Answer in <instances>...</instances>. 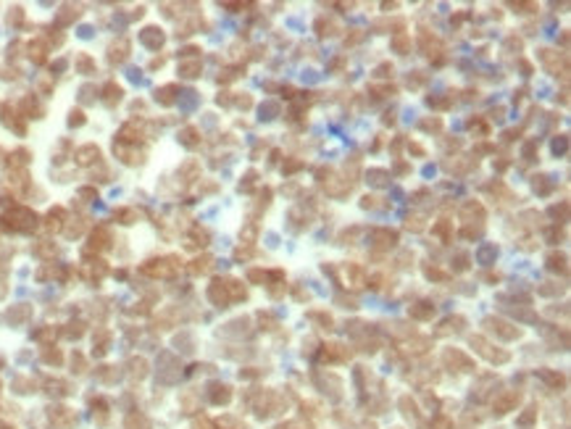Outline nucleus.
I'll return each mask as SVG.
<instances>
[{"mask_svg": "<svg viewBox=\"0 0 571 429\" xmlns=\"http://www.w3.org/2000/svg\"><path fill=\"white\" fill-rule=\"evenodd\" d=\"M248 279H250V282H263V279H266V274H263L261 269H253L250 274H248Z\"/></svg>", "mask_w": 571, "mask_h": 429, "instance_id": "28", "label": "nucleus"}, {"mask_svg": "<svg viewBox=\"0 0 571 429\" xmlns=\"http://www.w3.org/2000/svg\"><path fill=\"white\" fill-rule=\"evenodd\" d=\"M237 106H242V108H250V106H253V100H250L248 95H242V97H237Z\"/></svg>", "mask_w": 571, "mask_h": 429, "instance_id": "33", "label": "nucleus"}, {"mask_svg": "<svg viewBox=\"0 0 571 429\" xmlns=\"http://www.w3.org/2000/svg\"><path fill=\"white\" fill-rule=\"evenodd\" d=\"M548 269L550 271H566L569 266H566V256L563 253H550L548 256Z\"/></svg>", "mask_w": 571, "mask_h": 429, "instance_id": "5", "label": "nucleus"}, {"mask_svg": "<svg viewBox=\"0 0 571 429\" xmlns=\"http://www.w3.org/2000/svg\"><path fill=\"white\" fill-rule=\"evenodd\" d=\"M374 74L382 76V79H387V76H392V66H390V63H382V66H376Z\"/></svg>", "mask_w": 571, "mask_h": 429, "instance_id": "20", "label": "nucleus"}, {"mask_svg": "<svg viewBox=\"0 0 571 429\" xmlns=\"http://www.w3.org/2000/svg\"><path fill=\"white\" fill-rule=\"evenodd\" d=\"M460 219L463 222H471V219H477L479 224L487 219V213H484V208H482V203L479 200H469V203H463V208H460Z\"/></svg>", "mask_w": 571, "mask_h": 429, "instance_id": "2", "label": "nucleus"}, {"mask_svg": "<svg viewBox=\"0 0 571 429\" xmlns=\"http://www.w3.org/2000/svg\"><path fill=\"white\" fill-rule=\"evenodd\" d=\"M376 200H379V198H374V195H366V198L361 200V205H363V208H379V203H376Z\"/></svg>", "mask_w": 571, "mask_h": 429, "instance_id": "27", "label": "nucleus"}, {"mask_svg": "<svg viewBox=\"0 0 571 429\" xmlns=\"http://www.w3.org/2000/svg\"><path fill=\"white\" fill-rule=\"evenodd\" d=\"M424 274L429 277V279H437V282H445V279H447V274H445V271H440L437 266H426Z\"/></svg>", "mask_w": 571, "mask_h": 429, "instance_id": "17", "label": "nucleus"}, {"mask_svg": "<svg viewBox=\"0 0 571 429\" xmlns=\"http://www.w3.org/2000/svg\"><path fill=\"white\" fill-rule=\"evenodd\" d=\"M261 113H269L266 119H274V113H279V106L276 103H266V106H261Z\"/></svg>", "mask_w": 571, "mask_h": 429, "instance_id": "21", "label": "nucleus"}, {"mask_svg": "<svg viewBox=\"0 0 571 429\" xmlns=\"http://www.w3.org/2000/svg\"><path fill=\"white\" fill-rule=\"evenodd\" d=\"M345 271H348L350 282H353V287H361V284H363V271H361V266H358V263H348Z\"/></svg>", "mask_w": 571, "mask_h": 429, "instance_id": "8", "label": "nucleus"}, {"mask_svg": "<svg viewBox=\"0 0 571 429\" xmlns=\"http://www.w3.org/2000/svg\"><path fill=\"white\" fill-rule=\"evenodd\" d=\"M411 316H416V318H432V316H434V305H432V303H416V305H411Z\"/></svg>", "mask_w": 571, "mask_h": 429, "instance_id": "7", "label": "nucleus"}, {"mask_svg": "<svg viewBox=\"0 0 571 429\" xmlns=\"http://www.w3.org/2000/svg\"><path fill=\"white\" fill-rule=\"evenodd\" d=\"M405 226H408V229H413V232H421V229H424V219H421V216H408Z\"/></svg>", "mask_w": 571, "mask_h": 429, "instance_id": "18", "label": "nucleus"}, {"mask_svg": "<svg viewBox=\"0 0 571 429\" xmlns=\"http://www.w3.org/2000/svg\"><path fill=\"white\" fill-rule=\"evenodd\" d=\"M558 237H561V232H558V229H550V232H548V240H550V242H555Z\"/></svg>", "mask_w": 571, "mask_h": 429, "instance_id": "35", "label": "nucleus"}, {"mask_svg": "<svg viewBox=\"0 0 571 429\" xmlns=\"http://www.w3.org/2000/svg\"><path fill=\"white\" fill-rule=\"evenodd\" d=\"M534 150H537V142H527V145H524V161H532Z\"/></svg>", "mask_w": 571, "mask_h": 429, "instance_id": "25", "label": "nucleus"}, {"mask_svg": "<svg viewBox=\"0 0 571 429\" xmlns=\"http://www.w3.org/2000/svg\"><path fill=\"white\" fill-rule=\"evenodd\" d=\"M242 237L248 240V245H250V242H253V237H256V226H248V229L242 232Z\"/></svg>", "mask_w": 571, "mask_h": 429, "instance_id": "32", "label": "nucleus"}, {"mask_svg": "<svg viewBox=\"0 0 571 429\" xmlns=\"http://www.w3.org/2000/svg\"><path fill=\"white\" fill-rule=\"evenodd\" d=\"M456 269H458V271L469 269V256H458V258H456Z\"/></svg>", "mask_w": 571, "mask_h": 429, "instance_id": "29", "label": "nucleus"}, {"mask_svg": "<svg viewBox=\"0 0 571 429\" xmlns=\"http://www.w3.org/2000/svg\"><path fill=\"white\" fill-rule=\"evenodd\" d=\"M226 290L232 292L229 300H245V287L237 282V279H229V282H226Z\"/></svg>", "mask_w": 571, "mask_h": 429, "instance_id": "10", "label": "nucleus"}, {"mask_svg": "<svg viewBox=\"0 0 571 429\" xmlns=\"http://www.w3.org/2000/svg\"><path fill=\"white\" fill-rule=\"evenodd\" d=\"M408 150H411L413 155H424V148L421 145H408Z\"/></svg>", "mask_w": 571, "mask_h": 429, "instance_id": "34", "label": "nucleus"}, {"mask_svg": "<svg viewBox=\"0 0 571 429\" xmlns=\"http://www.w3.org/2000/svg\"><path fill=\"white\" fill-rule=\"evenodd\" d=\"M569 150V140H566V134H561L558 140H553V153L555 155H563Z\"/></svg>", "mask_w": 571, "mask_h": 429, "instance_id": "16", "label": "nucleus"}, {"mask_svg": "<svg viewBox=\"0 0 571 429\" xmlns=\"http://www.w3.org/2000/svg\"><path fill=\"white\" fill-rule=\"evenodd\" d=\"M253 182H256V171H248V174H245V179L239 182V190H248Z\"/></svg>", "mask_w": 571, "mask_h": 429, "instance_id": "24", "label": "nucleus"}, {"mask_svg": "<svg viewBox=\"0 0 571 429\" xmlns=\"http://www.w3.org/2000/svg\"><path fill=\"white\" fill-rule=\"evenodd\" d=\"M211 269V258L205 256V258H198L195 263H192V274H205V271Z\"/></svg>", "mask_w": 571, "mask_h": 429, "instance_id": "15", "label": "nucleus"}, {"mask_svg": "<svg viewBox=\"0 0 571 429\" xmlns=\"http://www.w3.org/2000/svg\"><path fill=\"white\" fill-rule=\"evenodd\" d=\"M532 187H534V192H540V195H548L550 190H553V185L548 182V177H534Z\"/></svg>", "mask_w": 571, "mask_h": 429, "instance_id": "13", "label": "nucleus"}, {"mask_svg": "<svg viewBox=\"0 0 571 429\" xmlns=\"http://www.w3.org/2000/svg\"><path fill=\"white\" fill-rule=\"evenodd\" d=\"M484 324H487L490 329H495L500 337H505V340H514V337H518V329L511 327V324H505V321H500V318H487Z\"/></svg>", "mask_w": 571, "mask_h": 429, "instance_id": "4", "label": "nucleus"}, {"mask_svg": "<svg viewBox=\"0 0 571 429\" xmlns=\"http://www.w3.org/2000/svg\"><path fill=\"white\" fill-rule=\"evenodd\" d=\"M182 71H184V76H198L200 74V63H187V66H182Z\"/></svg>", "mask_w": 571, "mask_h": 429, "instance_id": "23", "label": "nucleus"}, {"mask_svg": "<svg viewBox=\"0 0 571 429\" xmlns=\"http://www.w3.org/2000/svg\"><path fill=\"white\" fill-rule=\"evenodd\" d=\"M226 292H229V290H226V284L221 282V279H216V282H213L211 287H208V298L213 300V305H219V308H226V305L232 303Z\"/></svg>", "mask_w": 571, "mask_h": 429, "instance_id": "1", "label": "nucleus"}, {"mask_svg": "<svg viewBox=\"0 0 571 429\" xmlns=\"http://www.w3.org/2000/svg\"><path fill=\"white\" fill-rule=\"evenodd\" d=\"M387 177H390V171H385V168H371V171H368V182H371V185H376V187L387 185V182H390Z\"/></svg>", "mask_w": 571, "mask_h": 429, "instance_id": "9", "label": "nucleus"}, {"mask_svg": "<svg viewBox=\"0 0 571 429\" xmlns=\"http://www.w3.org/2000/svg\"><path fill=\"white\" fill-rule=\"evenodd\" d=\"M395 242H398V232H392V229H376V232H374V245H376L379 250L392 248Z\"/></svg>", "mask_w": 571, "mask_h": 429, "instance_id": "3", "label": "nucleus"}, {"mask_svg": "<svg viewBox=\"0 0 571 429\" xmlns=\"http://www.w3.org/2000/svg\"><path fill=\"white\" fill-rule=\"evenodd\" d=\"M297 168H303V161H287V164H284V174H293V171H297Z\"/></svg>", "mask_w": 571, "mask_h": 429, "instance_id": "26", "label": "nucleus"}, {"mask_svg": "<svg viewBox=\"0 0 571 429\" xmlns=\"http://www.w3.org/2000/svg\"><path fill=\"white\" fill-rule=\"evenodd\" d=\"M495 256H497V248H495V245H482V248H479V253H477V261L479 263H492V261H495Z\"/></svg>", "mask_w": 571, "mask_h": 429, "instance_id": "6", "label": "nucleus"}, {"mask_svg": "<svg viewBox=\"0 0 571 429\" xmlns=\"http://www.w3.org/2000/svg\"><path fill=\"white\" fill-rule=\"evenodd\" d=\"M332 29H334V24L329 21V19H324V16H321L319 21H316V32H319V37H332V35H334Z\"/></svg>", "mask_w": 571, "mask_h": 429, "instance_id": "12", "label": "nucleus"}, {"mask_svg": "<svg viewBox=\"0 0 571 429\" xmlns=\"http://www.w3.org/2000/svg\"><path fill=\"white\" fill-rule=\"evenodd\" d=\"M395 121V113H385V124H392Z\"/></svg>", "mask_w": 571, "mask_h": 429, "instance_id": "36", "label": "nucleus"}, {"mask_svg": "<svg viewBox=\"0 0 571 429\" xmlns=\"http://www.w3.org/2000/svg\"><path fill=\"white\" fill-rule=\"evenodd\" d=\"M432 232H434L437 237H442L445 242H447V240H450V222H447V219H440V222L432 226Z\"/></svg>", "mask_w": 571, "mask_h": 429, "instance_id": "11", "label": "nucleus"}, {"mask_svg": "<svg viewBox=\"0 0 571 429\" xmlns=\"http://www.w3.org/2000/svg\"><path fill=\"white\" fill-rule=\"evenodd\" d=\"M382 279H385L382 274H374L371 279H368V287H371V290H379V287H382Z\"/></svg>", "mask_w": 571, "mask_h": 429, "instance_id": "30", "label": "nucleus"}, {"mask_svg": "<svg viewBox=\"0 0 571 429\" xmlns=\"http://www.w3.org/2000/svg\"><path fill=\"white\" fill-rule=\"evenodd\" d=\"M392 48L398 50L400 56H405V50L411 48V37H405V35H398V37H395V40H392Z\"/></svg>", "mask_w": 571, "mask_h": 429, "instance_id": "14", "label": "nucleus"}, {"mask_svg": "<svg viewBox=\"0 0 571 429\" xmlns=\"http://www.w3.org/2000/svg\"><path fill=\"white\" fill-rule=\"evenodd\" d=\"M250 256H253V250H250V248H245V250L239 248V250L235 253V258H237V261H242V258H250Z\"/></svg>", "mask_w": 571, "mask_h": 429, "instance_id": "31", "label": "nucleus"}, {"mask_svg": "<svg viewBox=\"0 0 571 429\" xmlns=\"http://www.w3.org/2000/svg\"><path fill=\"white\" fill-rule=\"evenodd\" d=\"M421 129H426V132H432V129L440 132V129H442V121L440 119H426V121H421Z\"/></svg>", "mask_w": 571, "mask_h": 429, "instance_id": "19", "label": "nucleus"}, {"mask_svg": "<svg viewBox=\"0 0 571 429\" xmlns=\"http://www.w3.org/2000/svg\"><path fill=\"white\" fill-rule=\"evenodd\" d=\"M311 318H319V321H321L327 329H332V316H327V314H319V311H313V314H311Z\"/></svg>", "mask_w": 571, "mask_h": 429, "instance_id": "22", "label": "nucleus"}]
</instances>
